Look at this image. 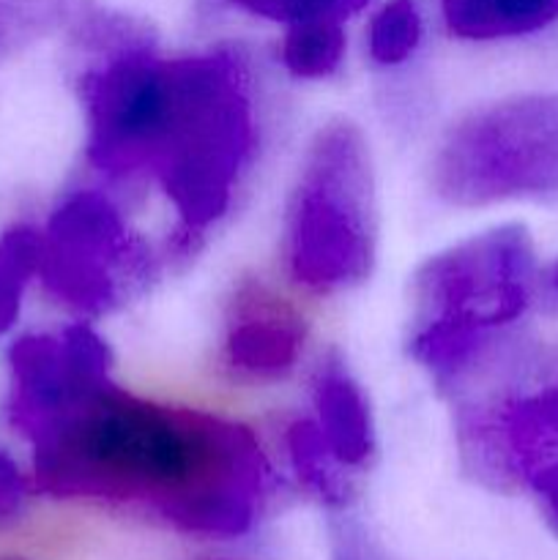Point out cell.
I'll list each match as a JSON object with an SVG mask.
<instances>
[{
    "label": "cell",
    "mask_w": 558,
    "mask_h": 560,
    "mask_svg": "<svg viewBox=\"0 0 558 560\" xmlns=\"http://www.w3.org/2000/svg\"><path fill=\"white\" fill-rule=\"evenodd\" d=\"M33 448L36 487L156 514L184 534L235 539L268 495L255 432L206 410L164 405L107 383L44 430Z\"/></svg>",
    "instance_id": "1"
},
{
    "label": "cell",
    "mask_w": 558,
    "mask_h": 560,
    "mask_svg": "<svg viewBox=\"0 0 558 560\" xmlns=\"http://www.w3.org/2000/svg\"><path fill=\"white\" fill-rule=\"evenodd\" d=\"M255 148L249 71L230 49L156 55L120 88L102 137L107 178L156 180L186 238L230 211Z\"/></svg>",
    "instance_id": "2"
},
{
    "label": "cell",
    "mask_w": 558,
    "mask_h": 560,
    "mask_svg": "<svg viewBox=\"0 0 558 560\" xmlns=\"http://www.w3.org/2000/svg\"><path fill=\"white\" fill-rule=\"evenodd\" d=\"M534 257L528 230L501 224L419 268L408 348L441 386L468 375L492 339L525 315L539 277Z\"/></svg>",
    "instance_id": "3"
},
{
    "label": "cell",
    "mask_w": 558,
    "mask_h": 560,
    "mask_svg": "<svg viewBox=\"0 0 558 560\" xmlns=\"http://www.w3.org/2000/svg\"><path fill=\"white\" fill-rule=\"evenodd\" d=\"M290 279L315 293L364 282L375 262V189L361 129L332 120L310 142L282 228Z\"/></svg>",
    "instance_id": "4"
},
{
    "label": "cell",
    "mask_w": 558,
    "mask_h": 560,
    "mask_svg": "<svg viewBox=\"0 0 558 560\" xmlns=\"http://www.w3.org/2000/svg\"><path fill=\"white\" fill-rule=\"evenodd\" d=\"M432 186L457 208L558 197V93L503 98L465 115L432 159Z\"/></svg>",
    "instance_id": "5"
},
{
    "label": "cell",
    "mask_w": 558,
    "mask_h": 560,
    "mask_svg": "<svg viewBox=\"0 0 558 560\" xmlns=\"http://www.w3.org/2000/svg\"><path fill=\"white\" fill-rule=\"evenodd\" d=\"M38 273L47 293L82 315L124 304L151 273V249L107 195L82 189L44 224Z\"/></svg>",
    "instance_id": "6"
},
{
    "label": "cell",
    "mask_w": 558,
    "mask_h": 560,
    "mask_svg": "<svg viewBox=\"0 0 558 560\" xmlns=\"http://www.w3.org/2000/svg\"><path fill=\"white\" fill-rule=\"evenodd\" d=\"M107 383H113V353L93 328L77 323L25 334L9 350L5 424L22 441H36Z\"/></svg>",
    "instance_id": "7"
},
{
    "label": "cell",
    "mask_w": 558,
    "mask_h": 560,
    "mask_svg": "<svg viewBox=\"0 0 558 560\" xmlns=\"http://www.w3.org/2000/svg\"><path fill=\"white\" fill-rule=\"evenodd\" d=\"M465 457L498 485H528L558 470V383L501 402L463 424Z\"/></svg>",
    "instance_id": "8"
},
{
    "label": "cell",
    "mask_w": 558,
    "mask_h": 560,
    "mask_svg": "<svg viewBox=\"0 0 558 560\" xmlns=\"http://www.w3.org/2000/svg\"><path fill=\"white\" fill-rule=\"evenodd\" d=\"M310 339L304 315L260 279H244L228 304L222 364L239 381H282Z\"/></svg>",
    "instance_id": "9"
},
{
    "label": "cell",
    "mask_w": 558,
    "mask_h": 560,
    "mask_svg": "<svg viewBox=\"0 0 558 560\" xmlns=\"http://www.w3.org/2000/svg\"><path fill=\"white\" fill-rule=\"evenodd\" d=\"M315 424L345 468L361 470L375 454V427L364 392L337 353L321 361L312 383Z\"/></svg>",
    "instance_id": "10"
},
{
    "label": "cell",
    "mask_w": 558,
    "mask_h": 560,
    "mask_svg": "<svg viewBox=\"0 0 558 560\" xmlns=\"http://www.w3.org/2000/svg\"><path fill=\"white\" fill-rule=\"evenodd\" d=\"M449 33L468 42H496L536 33L558 20V0H441Z\"/></svg>",
    "instance_id": "11"
},
{
    "label": "cell",
    "mask_w": 558,
    "mask_h": 560,
    "mask_svg": "<svg viewBox=\"0 0 558 560\" xmlns=\"http://www.w3.org/2000/svg\"><path fill=\"white\" fill-rule=\"evenodd\" d=\"M284 446H288V457L293 463L295 476L301 485L332 509H345L356 495V476L353 470L345 468L337 459V454L328 448L323 441L321 430L315 421H295L288 427L284 435Z\"/></svg>",
    "instance_id": "12"
},
{
    "label": "cell",
    "mask_w": 558,
    "mask_h": 560,
    "mask_svg": "<svg viewBox=\"0 0 558 560\" xmlns=\"http://www.w3.org/2000/svg\"><path fill=\"white\" fill-rule=\"evenodd\" d=\"M342 22H301L290 25L282 44L284 69L301 80H323L342 66L345 58Z\"/></svg>",
    "instance_id": "13"
},
{
    "label": "cell",
    "mask_w": 558,
    "mask_h": 560,
    "mask_svg": "<svg viewBox=\"0 0 558 560\" xmlns=\"http://www.w3.org/2000/svg\"><path fill=\"white\" fill-rule=\"evenodd\" d=\"M38 246L42 233L31 224H16L0 235V339L20 317L22 295L38 273Z\"/></svg>",
    "instance_id": "14"
},
{
    "label": "cell",
    "mask_w": 558,
    "mask_h": 560,
    "mask_svg": "<svg viewBox=\"0 0 558 560\" xmlns=\"http://www.w3.org/2000/svg\"><path fill=\"white\" fill-rule=\"evenodd\" d=\"M71 11V0H0V66L58 31Z\"/></svg>",
    "instance_id": "15"
},
{
    "label": "cell",
    "mask_w": 558,
    "mask_h": 560,
    "mask_svg": "<svg viewBox=\"0 0 558 560\" xmlns=\"http://www.w3.org/2000/svg\"><path fill=\"white\" fill-rule=\"evenodd\" d=\"M421 42V14L414 0H388L370 25V55L381 66H399Z\"/></svg>",
    "instance_id": "16"
},
{
    "label": "cell",
    "mask_w": 558,
    "mask_h": 560,
    "mask_svg": "<svg viewBox=\"0 0 558 560\" xmlns=\"http://www.w3.org/2000/svg\"><path fill=\"white\" fill-rule=\"evenodd\" d=\"M235 5L252 16L284 25H301V22H342L359 9H364L367 0H222Z\"/></svg>",
    "instance_id": "17"
},
{
    "label": "cell",
    "mask_w": 558,
    "mask_h": 560,
    "mask_svg": "<svg viewBox=\"0 0 558 560\" xmlns=\"http://www.w3.org/2000/svg\"><path fill=\"white\" fill-rule=\"evenodd\" d=\"M27 479L20 465L0 452V528H9L25 514Z\"/></svg>",
    "instance_id": "18"
},
{
    "label": "cell",
    "mask_w": 558,
    "mask_h": 560,
    "mask_svg": "<svg viewBox=\"0 0 558 560\" xmlns=\"http://www.w3.org/2000/svg\"><path fill=\"white\" fill-rule=\"evenodd\" d=\"M332 560H388L375 539L367 534L364 525L342 520L334 525Z\"/></svg>",
    "instance_id": "19"
},
{
    "label": "cell",
    "mask_w": 558,
    "mask_h": 560,
    "mask_svg": "<svg viewBox=\"0 0 558 560\" xmlns=\"http://www.w3.org/2000/svg\"><path fill=\"white\" fill-rule=\"evenodd\" d=\"M531 490L539 495L542 514H545V520H547V525L553 528V534L558 536V470L542 474L539 479L531 481Z\"/></svg>",
    "instance_id": "20"
},
{
    "label": "cell",
    "mask_w": 558,
    "mask_h": 560,
    "mask_svg": "<svg viewBox=\"0 0 558 560\" xmlns=\"http://www.w3.org/2000/svg\"><path fill=\"white\" fill-rule=\"evenodd\" d=\"M536 295L550 310H558V260L550 262L545 271H539V277H536Z\"/></svg>",
    "instance_id": "21"
},
{
    "label": "cell",
    "mask_w": 558,
    "mask_h": 560,
    "mask_svg": "<svg viewBox=\"0 0 558 560\" xmlns=\"http://www.w3.org/2000/svg\"><path fill=\"white\" fill-rule=\"evenodd\" d=\"M211 560H219V558H211Z\"/></svg>",
    "instance_id": "22"
}]
</instances>
